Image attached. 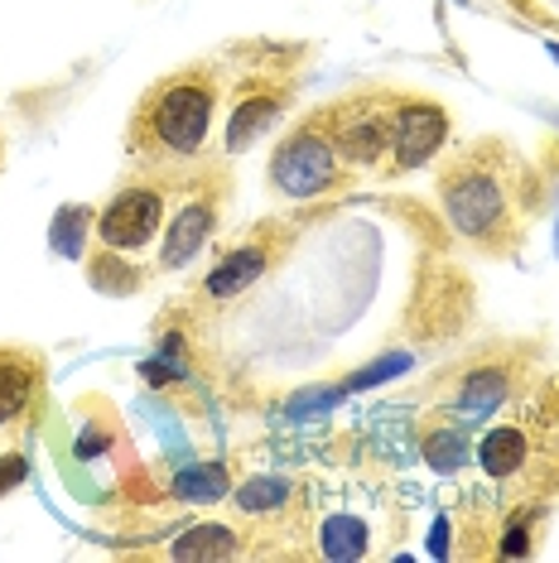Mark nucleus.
I'll return each instance as SVG.
<instances>
[{
	"instance_id": "3",
	"label": "nucleus",
	"mask_w": 559,
	"mask_h": 563,
	"mask_svg": "<svg viewBox=\"0 0 559 563\" xmlns=\"http://www.w3.org/2000/svg\"><path fill=\"white\" fill-rule=\"evenodd\" d=\"M435 194L443 222L482 255H512L526 236V169L502 140L443 150Z\"/></svg>"
},
{
	"instance_id": "11",
	"label": "nucleus",
	"mask_w": 559,
	"mask_h": 563,
	"mask_svg": "<svg viewBox=\"0 0 559 563\" xmlns=\"http://www.w3.org/2000/svg\"><path fill=\"white\" fill-rule=\"evenodd\" d=\"M520 386H526L520 352H482L478 362H468L463 371L449 376V386H443V419H449V429L468 433V424L492 419Z\"/></svg>"
},
{
	"instance_id": "7",
	"label": "nucleus",
	"mask_w": 559,
	"mask_h": 563,
	"mask_svg": "<svg viewBox=\"0 0 559 563\" xmlns=\"http://www.w3.org/2000/svg\"><path fill=\"white\" fill-rule=\"evenodd\" d=\"M48 362L34 347H0V496L24 482V443L40 419Z\"/></svg>"
},
{
	"instance_id": "4",
	"label": "nucleus",
	"mask_w": 559,
	"mask_h": 563,
	"mask_svg": "<svg viewBox=\"0 0 559 563\" xmlns=\"http://www.w3.org/2000/svg\"><path fill=\"white\" fill-rule=\"evenodd\" d=\"M473 463L497 501V516L545 510L550 496H559V424H550V415H540V409L497 419L478 439Z\"/></svg>"
},
{
	"instance_id": "8",
	"label": "nucleus",
	"mask_w": 559,
	"mask_h": 563,
	"mask_svg": "<svg viewBox=\"0 0 559 563\" xmlns=\"http://www.w3.org/2000/svg\"><path fill=\"white\" fill-rule=\"evenodd\" d=\"M342 184H352V178H348V169H342V159H338L328 107H319V111H309V117H304L295 131L275 145V155H271V188L280 198L309 202V198L338 194Z\"/></svg>"
},
{
	"instance_id": "1",
	"label": "nucleus",
	"mask_w": 559,
	"mask_h": 563,
	"mask_svg": "<svg viewBox=\"0 0 559 563\" xmlns=\"http://www.w3.org/2000/svg\"><path fill=\"white\" fill-rule=\"evenodd\" d=\"M333 145L348 178H401L443 155L449 145V111L435 97L401 92V87H362L352 97L328 101Z\"/></svg>"
},
{
	"instance_id": "10",
	"label": "nucleus",
	"mask_w": 559,
	"mask_h": 563,
	"mask_svg": "<svg viewBox=\"0 0 559 563\" xmlns=\"http://www.w3.org/2000/svg\"><path fill=\"white\" fill-rule=\"evenodd\" d=\"M237 510L246 516L251 534H271V554L280 559H304L314 554L309 544H299V534L314 530V496L299 482L285 477H256L237 492Z\"/></svg>"
},
{
	"instance_id": "13",
	"label": "nucleus",
	"mask_w": 559,
	"mask_h": 563,
	"mask_svg": "<svg viewBox=\"0 0 559 563\" xmlns=\"http://www.w3.org/2000/svg\"><path fill=\"white\" fill-rule=\"evenodd\" d=\"M169 559H241V540L227 525H194V530H184V540H174L164 549Z\"/></svg>"
},
{
	"instance_id": "9",
	"label": "nucleus",
	"mask_w": 559,
	"mask_h": 563,
	"mask_svg": "<svg viewBox=\"0 0 559 563\" xmlns=\"http://www.w3.org/2000/svg\"><path fill=\"white\" fill-rule=\"evenodd\" d=\"M227 208V169L212 164L194 178L169 184V222L155 246V271H184L194 255L208 246Z\"/></svg>"
},
{
	"instance_id": "2",
	"label": "nucleus",
	"mask_w": 559,
	"mask_h": 563,
	"mask_svg": "<svg viewBox=\"0 0 559 563\" xmlns=\"http://www.w3.org/2000/svg\"><path fill=\"white\" fill-rule=\"evenodd\" d=\"M222 117V78L212 63H188L169 78L150 82L135 101L125 150L135 169L164 184H179L212 169V131Z\"/></svg>"
},
{
	"instance_id": "12",
	"label": "nucleus",
	"mask_w": 559,
	"mask_h": 563,
	"mask_svg": "<svg viewBox=\"0 0 559 563\" xmlns=\"http://www.w3.org/2000/svg\"><path fill=\"white\" fill-rule=\"evenodd\" d=\"M289 241H295V227L289 222H256L246 236L232 241V246L212 261V271L202 275L194 299L198 303H232V299H241L246 289L261 285V275H271V265L289 251Z\"/></svg>"
},
{
	"instance_id": "6",
	"label": "nucleus",
	"mask_w": 559,
	"mask_h": 563,
	"mask_svg": "<svg viewBox=\"0 0 559 563\" xmlns=\"http://www.w3.org/2000/svg\"><path fill=\"white\" fill-rule=\"evenodd\" d=\"M289 97H295V73L271 48H251L237 68L232 92L222 87V150L237 155V150H251L256 140H265L275 131V121L285 117Z\"/></svg>"
},
{
	"instance_id": "5",
	"label": "nucleus",
	"mask_w": 559,
	"mask_h": 563,
	"mask_svg": "<svg viewBox=\"0 0 559 563\" xmlns=\"http://www.w3.org/2000/svg\"><path fill=\"white\" fill-rule=\"evenodd\" d=\"M164 222H169V184L140 174L135 184L117 188L107 208L97 212V222H92L97 251L92 255H107V261H121L135 271L140 261H155ZM135 275L145 279V271H135Z\"/></svg>"
},
{
	"instance_id": "14",
	"label": "nucleus",
	"mask_w": 559,
	"mask_h": 563,
	"mask_svg": "<svg viewBox=\"0 0 559 563\" xmlns=\"http://www.w3.org/2000/svg\"><path fill=\"white\" fill-rule=\"evenodd\" d=\"M540 10H550V15H559V0H536Z\"/></svg>"
}]
</instances>
